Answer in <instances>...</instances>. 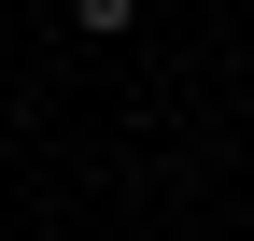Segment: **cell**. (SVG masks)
<instances>
[{
	"mask_svg": "<svg viewBox=\"0 0 254 241\" xmlns=\"http://www.w3.org/2000/svg\"><path fill=\"white\" fill-rule=\"evenodd\" d=\"M71 28H85V43H113V28H141V0H71Z\"/></svg>",
	"mask_w": 254,
	"mask_h": 241,
	"instance_id": "1",
	"label": "cell"
}]
</instances>
